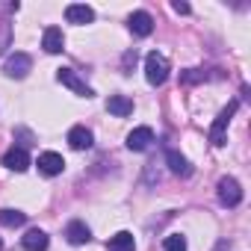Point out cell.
<instances>
[{
    "label": "cell",
    "mask_w": 251,
    "mask_h": 251,
    "mask_svg": "<svg viewBox=\"0 0 251 251\" xmlns=\"http://www.w3.org/2000/svg\"><path fill=\"white\" fill-rule=\"evenodd\" d=\"M30 68H33V56H30V53H21V50H18V53H9L6 62H3V71H6L9 77H15V80L27 77Z\"/></svg>",
    "instance_id": "cell-2"
},
{
    "label": "cell",
    "mask_w": 251,
    "mask_h": 251,
    "mask_svg": "<svg viewBox=\"0 0 251 251\" xmlns=\"http://www.w3.org/2000/svg\"><path fill=\"white\" fill-rule=\"evenodd\" d=\"M166 160H169V169H172L175 175H180V177H189V175H192V166L186 163V157H183V154L169 151V154H166Z\"/></svg>",
    "instance_id": "cell-16"
},
{
    "label": "cell",
    "mask_w": 251,
    "mask_h": 251,
    "mask_svg": "<svg viewBox=\"0 0 251 251\" xmlns=\"http://www.w3.org/2000/svg\"><path fill=\"white\" fill-rule=\"evenodd\" d=\"M106 248H109V251H136V239H133V233L121 230V233H115V236L106 242Z\"/></svg>",
    "instance_id": "cell-15"
},
{
    "label": "cell",
    "mask_w": 251,
    "mask_h": 251,
    "mask_svg": "<svg viewBox=\"0 0 251 251\" xmlns=\"http://www.w3.org/2000/svg\"><path fill=\"white\" fill-rule=\"evenodd\" d=\"M24 222H27V216L21 210H0V225L3 227H18Z\"/></svg>",
    "instance_id": "cell-18"
},
{
    "label": "cell",
    "mask_w": 251,
    "mask_h": 251,
    "mask_svg": "<svg viewBox=\"0 0 251 251\" xmlns=\"http://www.w3.org/2000/svg\"><path fill=\"white\" fill-rule=\"evenodd\" d=\"M175 12H177V15H189V3H180V0H177V3H175Z\"/></svg>",
    "instance_id": "cell-20"
},
{
    "label": "cell",
    "mask_w": 251,
    "mask_h": 251,
    "mask_svg": "<svg viewBox=\"0 0 251 251\" xmlns=\"http://www.w3.org/2000/svg\"><path fill=\"white\" fill-rule=\"evenodd\" d=\"M127 24H130V30H133V33H136V36H142V39H145V36H151V33H154V18H151V15H148V12H133V15H130V21H127Z\"/></svg>",
    "instance_id": "cell-12"
},
{
    "label": "cell",
    "mask_w": 251,
    "mask_h": 251,
    "mask_svg": "<svg viewBox=\"0 0 251 251\" xmlns=\"http://www.w3.org/2000/svg\"><path fill=\"white\" fill-rule=\"evenodd\" d=\"M42 48H45L48 53H62V48H65L62 30H59V27H48L45 36H42Z\"/></svg>",
    "instance_id": "cell-11"
},
{
    "label": "cell",
    "mask_w": 251,
    "mask_h": 251,
    "mask_svg": "<svg viewBox=\"0 0 251 251\" xmlns=\"http://www.w3.org/2000/svg\"><path fill=\"white\" fill-rule=\"evenodd\" d=\"M106 109H109L112 115L124 118V115H130V112H133V100H130V98H124V95H112V98L106 100Z\"/></svg>",
    "instance_id": "cell-14"
},
{
    "label": "cell",
    "mask_w": 251,
    "mask_h": 251,
    "mask_svg": "<svg viewBox=\"0 0 251 251\" xmlns=\"http://www.w3.org/2000/svg\"><path fill=\"white\" fill-rule=\"evenodd\" d=\"M68 145H71L74 151H86V148H92V130L83 127V124L71 127V130H68Z\"/></svg>",
    "instance_id": "cell-10"
},
{
    "label": "cell",
    "mask_w": 251,
    "mask_h": 251,
    "mask_svg": "<svg viewBox=\"0 0 251 251\" xmlns=\"http://www.w3.org/2000/svg\"><path fill=\"white\" fill-rule=\"evenodd\" d=\"M65 239H68L71 245H83V242L92 239V230H89L83 222H68V227H65Z\"/></svg>",
    "instance_id": "cell-13"
},
{
    "label": "cell",
    "mask_w": 251,
    "mask_h": 251,
    "mask_svg": "<svg viewBox=\"0 0 251 251\" xmlns=\"http://www.w3.org/2000/svg\"><path fill=\"white\" fill-rule=\"evenodd\" d=\"M56 80H59L62 86H68L74 95H83V98H92V95H95V92H92V89H89V86H86L71 68H59V71H56Z\"/></svg>",
    "instance_id": "cell-5"
},
{
    "label": "cell",
    "mask_w": 251,
    "mask_h": 251,
    "mask_svg": "<svg viewBox=\"0 0 251 251\" xmlns=\"http://www.w3.org/2000/svg\"><path fill=\"white\" fill-rule=\"evenodd\" d=\"M151 142H154V130L151 127H136V130L127 133V148L130 151H145Z\"/></svg>",
    "instance_id": "cell-8"
},
{
    "label": "cell",
    "mask_w": 251,
    "mask_h": 251,
    "mask_svg": "<svg viewBox=\"0 0 251 251\" xmlns=\"http://www.w3.org/2000/svg\"><path fill=\"white\" fill-rule=\"evenodd\" d=\"M0 251H3V242H0Z\"/></svg>",
    "instance_id": "cell-21"
},
{
    "label": "cell",
    "mask_w": 251,
    "mask_h": 251,
    "mask_svg": "<svg viewBox=\"0 0 251 251\" xmlns=\"http://www.w3.org/2000/svg\"><path fill=\"white\" fill-rule=\"evenodd\" d=\"M236 106H239V100H230V103H227V109H222V115L216 118V124L210 127V142H213V145H225V130H227L230 115L236 112Z\"/></svg>",
    "instance_id": "cell-3"
},
{
    "label": "cell",
    "mask_w": 251,
    "mask_h": 251,
    "mask_svg": "<svg viewBox=\"0 0 251 251\" xmlns=\"http://www.w3.org/2000/svg\"><path fill=\"white\" fill-rule=\"evenodd\" d=\"M39 172L42 175H48V177H53V175H62V169H65V160H62V154H56V151H45V154H39Z\"/></svg>",
    "instance_id": "cell-6"
},
{
    "label": "cell",
    "mask_w": 251,
    "mask_h": 251,
    "mask_svg": "<svg viewBox=\"0 0 251 251\" xmlns=\"http://www.w3.org/2000/svg\"><path fill=\"white\" fill-rule=\"evenodd\" d=\"M166 77H169V59H166L163 53L151 50V53L145 56V80H148L151 86H163Z\"/></svg>",
    "instance_id": "cell-1"
},
{
    "label": "cell",
    "mask_w": 251,
    "mask_h": 251,
    "mask_svg": "<svg viewBox=\"0 0 251 251\" xmlns=\"http://www.w3.org/2000/svg\"><path fill=\"white\" fill-rule=\"evenodd\" d=\"M219 201L225 207H236L242 201V189H239V183L233 177H222L219 180Z\"/></svg>",
    "instance_id": "cell-4"
},
{
    "label": "cell",
    "mask_w": 251,
    "mask_h": 251,
    "mask_svg": "<svg viewBox=\"0 0 251 251\" xmlns=\"http://www.w3.org/2000/svg\"><path fill=\"white\" fill-rule=\"evenodd\" d=\"M163 248H166V251H186V236H180V233H172V236H166Z\"/></svg>",
    "instance_id": "cell-19"
},
{
    "label": "cell",
    "mask_w": 251,
    "mask_h": 251,
    "mask_svg": "<svg viewBox=\"0 0 251 251\" xmlns=\"http://www.w3.org/2000/svg\"><path fill=\"white\" fill-rule=\"evenodd\" d=\"M48 233L45 230H27V236H24V248L27 251H45L48 248Z\"/></svg>",
    "instance_id": "cell-17"
},
{
    "label": "cell",
    "mask_w": 251,
    "mask_h": 251,
    "mask_svg": "<svg viewBox=\"0 0 251 251\" xmlns=\"http://www.w3.org/2000/svg\"><path fill=\"white\" fill-rule=\"evenodd\" d=\"M3 166L12 169V172H27V169H30V157H27L24 148H9V151L3 154Z\"/></svg>",
    "instance_id": "cell-9"
},
{
    "label": "cell",
    "mask_w": 251,
    "mask_h": 251,
    "mask_svg": "<svg viewBox=\"0 0 251 251\" xmlns=\"http://www.w3.org/2000/svg\"><path fill=\"white\" fill-rule=\"evenodd\" d=\"M65 18H68V24H92L95 21V9L86 6V3H71L65 9Z\"/></svg>",
    "instance_id": "cell-7"
}]
</instances>
